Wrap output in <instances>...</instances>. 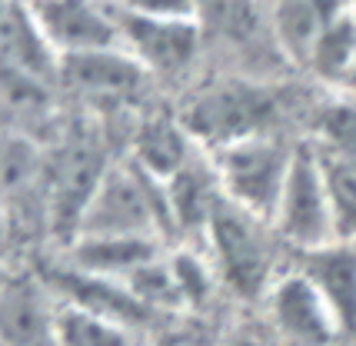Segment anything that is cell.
<instances>
[{
	"label": "cell",
	"instance_id": "6da1fadb",
	"mask_svg": "<svg viewBox=\"0 0 356 346\" xmlns=\"http://www.w3.org/2000/svg\"><path fill=\"white\" fill-rule=\"evenodd\" d=\"M296 147H286L277 133L247 137L230 147H220L210 154L213 173L223 200L240 206L243 213L264 223H273L280 193L286 187V176L293 167Z\"/></svg>",
	"mask_w": 356,
	"mask_h": 346
},
{
	"label": "cell",
	"instance_id": "8fae6325",
	"mask_svg": "<svg viewBox=\"0 0 356 346\" xmlns=\"http://www.w3.org/2000/svg\"><path fill=\"white\" fill-rule=\"evenodd\" d=\"M163 250L156 236H80L70 243L67 267L107 280H130L140 267H147Z\"/></svg>",
	"mask_w": 356,
	"mask_h": 346
},
{
	"label": "cell",
	"instance_id": "ba28073f",
	"mask_svg": "<svg viewBox=\"0 0 356 346\" xmlns=\"http://www.w3.org/2000/svg\"><path fill=\"white\" fill-rule=\"evenodd\" d=\"M266 306L277 330L300 346H333L343 336L333 310L300 270L277 277L266 293Z\"/></svg>",
	"mask_w": 356,
	"mask_h": 346
},
{
	"label": "cell",
	"instance_id": "44dd1931",
	"mask_svg": "<svg viewBox=\"0 0 356 346\" xmlns=\"http://www.w3.org/2000/svg\"><path fill=\"white\" fill-rule=\"evenodd\" d=\"M10 7H14V0H0V27H3V20L10 14Z\"/></svg>",
	"mask_w": 356,
	"mask_h": 346
},
{
	"label": "cell",
	"instance_id": "e0dca14e",
	"mask_svg": "<svg viewBox=\"0 0 356 346\" xmlns=\"http://www.w3.org/2000/svg\"><path fill=\"white\" fill-rule=\"evenodd\" d=\"M320 154L356 163V100H340L320 110L316 140H310Z\"/></svg>",
	"mask_w": 356,
	"mask_h": 346
},
{
	"label": "cell",
	"instance_id": "3957f363",
	"mask_svg": "<svg viewBox=\"0 0 356 346\" xmlns=\"http://www.w3.org/2000/svg\"><path fill=\"white\" fill-rule=\"evenodd\" d=\"M273 117H277V100L266 87L250 80H217L186 100L180 124L193 137V143L213 154L236 140L270 133Z\"/></svg>",
	"mask_w": 356,
	"mask_h": 346
},
{
	"label": "cell",
	"instance_id": "9c48e42d",
	"mask_svg": "<svg viewBox=\"0 0 356 346\" xmlns=\"http://www.w3.org/2000/svg\"><path fill=\"white\" fill-rule=\"evenodd\" d=\"M0 346H57V293L31 277L0 286Z\"/></svg>",
	"mask_w": 356,
	"mask_h": 346
},
{
	"label": "cell",
	"instance_id": "8992f818",
	"mask_svg": "<svg viewBox=\"0 0 356 346\" xmlns=\"http://www.w3.org/2000/svg\"><path fill=\"white\" fill-rule=\"evenodd\" d=\"M37 31L44 33L57 60L120 47L113 10L104 0H24Z\"/></svg>",
	"mask_w": 356,
	"mask_h": 346
},
{
	"label": "cell",
	"instance_id": "9a60e30c",
	"mask_svg": "<svg viewBox=\"0 0 356 346\" xmlns=\"http://www.w3.org/2000/svg\"><path fill=\"white\" fill-rule=\"evenodd\" d=\"M57 346H137V333L57 299Z\"/></svg>",
	"mask_w": 356,
	"mask_h": 346
},
{
	"label": "cell",
	"instance_id": "d6986e66",
	"mask_svg": "<svg viewBox=\"0 0 356 346\" xmlns=\"http://www.w3.org/2000/svg\"><path fill=\"white\" fill-rule=\"evenodd\" d=\"M110 7L134 17H150V20H197L193 0H110Z\"/></svg>",
	"mask_w": 356,
	"mask_h": 346
},
{
	"label": "cell",
	"instance_id": "ffe728a7",
	"mask_svg": "<svg viewBox=\"0 0 356 346\" xmlns=\"http://www.w3.org/2000/svg\"><path fill=\"white\" fill-rule=\"evenodd\" d=\"M154 346H213L200 330H190V327H170L154 340Z\"/></svg>",
	"mask_w": 356,
	"mask_h": 346
},
{
	"label": "cell",
	"instance_id": "4fadbf2b",
	"mask_svg": "<svg viewBox=\"0 0 356 346\" xmlns=\"http://www.w3.org/2000/svg\"><path fill=\"white\" fill-rule=\"evenodd\" d=\"M340 17V0H277L273 3V31H277L280 47L293 60L310 63L320 40Z\"/></svg>",
	"mask_w": 356,
	"mask_h": 346
},
{
	"label": "cell",
	"instance_id": "ac0fdd59",
	"mask_svg": "<svg viewBox=\"0 0 356 346\" xmlns=\"http://www.w3.org/2000/svg\"><path fill=\"white\" fill-rule=\"evenodd\" d=\"M200 27H213L223 33H240L250 24V0H193Z\"/></svg>",
	"mask_w": 356,
	"mask_h": 346
},
{
	"label": "cell",
	"instance_id": "2e32d148",
	"mask_svg": "<svg viewBox=\"0 0 356 346\" xmlns=\"http://www.w3.org/2000/svg\"><path fill=\"white\" fill-rule=\"evenodd\" d=\"M316 157H320V167H323V176H326L330 204H333V217H337V233H340V240L353 243L356 240V163L340 157H326L320 150H316Z\"/></svg>",
	"mask_w": 356,
	"mask_h": 346
},
{
	"label": "cell",
	"instance_id": "5b68a950",
	"mask_svg": "<svg viewBox=\"0 0 356 346\" xmlns=\"http://www.w3.org/2000/svg\"><path fill=\"white\" fill-rule=\"evenodd\" d=\"M270 226H273L277 240L290 243L296 253L320 250V247H330L340 240L326 176L313 143H296L293 167H290L286 187L280 193Z\"/></svg>",
	"mask_w": 356,
	"mask_h": 346
},
{
	"label": "cell",
	"instance_id": "603a6c76",
	"mask_svg": "<svg viewBox=\"0 0 356 346\" xmlns=\"http://www.w3.org/2000/svg\"><path fill=\"white\" fill-rule=\"evenodd\" d=\"M7 277H10V273H7V270L0 267V286H3V280H7Z\"/></svg>",
	"mask_w": 356,
	"mask_h": 346
},
{
	"label": "cell",
	"instance_id": "7402d4cb",
	"mask_svg": "<svg viewBox=\"0 0 356 346\" xmlns=\"http://www.w3.org/2000/svg\"><path fill=\"white\" fill-rule=\"evenodd\" d=\"M227 346H260V343L250 340V336H240V340H233V343H227Z\"/></svg>",
	"mask_w": 356,
	"mask_h": 346
},
{
	"label": "cell",
	"instance_id": "7a4b0ae2",
	"mask_svg": "<svg viewBox=\"0 0 356 346\" xmlns=\"http://www.w3.org/2000/svg\"><path fill=\"white\" fill-rule=\"evenodd\" d=\"M170 226L163 187L137 163L107 167L77 223V236H163ZM70 240V243H74Z\"/></svg>",
	"mask_w": 356,
	"mask_h": 346
},
{
	"label": "cell",
	"instance_id": "30bf717a",
	"mask_svg": "<svg viewBox=\"0 0 356 346\" xmlns=\"http://www.w3.org/2000/svg\"><path fill=\"white\" fill-rule=\"evenodd\" d=\"M300 273L316 286L340 323L343 336H356V247L337 240L330 247L300 253Z\"/></svg>",
	"mask_w": 356,
	"mask_h": 346
},
{
	"label": "cell",
	"instance_id": "52a82bcc",
	"mask_svg": "<svg viewBox=\"0 0 356 346\" xmlns=\"http://www.w3.org/2000/svg\"><path fill=\"white\" fill-rule=\"evenodd\" d=\"M110 10H113L117 31H120V47L147 74L170 77L193 63L203 31L197 20H150V17L124 14L117 7H110Z\"/></svg>",
	"mask_w": 356,
	"mask_h": 346
},
{
	"label": "cell",
	"instance_id": "5bb4252c",
	"mask_svg": "<svg viewBox=\"0 0 356 346\" xmlns=\"http://www.w3.org/2000/svg\"><path fill=\"white\" fill-rule=\"evenodd\" d=\"M134 163L154 183H170L177 173L193 163V137L184 124L173 120H147L134 137Z\"/></svg>",
	"mask_w": 356,
	"mask_h": 346
},
{
	"label": "cell",
	"instance_id": "277c9868",
	"mask_svg": "<svg viewBox=\"0 0 356 346\" xmlns=\"http://www.w3.org/2000/svg\"><path fill=\"white\" fill-rule=\"evenodd\" d=\"M203 236L210 240V263L217 270V277L236 297L257 299L270 293V286L277 283L273 277V236L277 233L270 223L243 213L230 200H220Z\"/></svg>",
	"mask_w": 356,
	"mask_h": 346
},
{
	"label": "cell",
	"instance_id": "7c38bea8",
	"mask_svg": "<svg viewBox=\"0 0 356 346\" xmlns=\"http://www.w3.org/2000/svg\"><path fill=\"white\" fill-rule=\"evenodd\" d=\"M60 77L90 97H127L150 74L124 47H110L60 60Z\"/></svg>",
	"mask_w": 356,
	"mask_h": 346
}]
</instances>
